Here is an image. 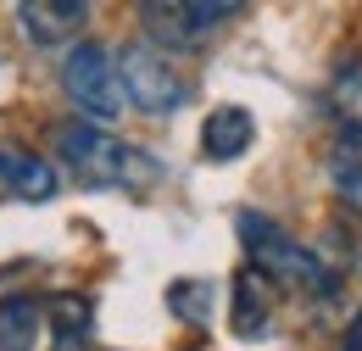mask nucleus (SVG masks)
Wrapping results in <instances>:
<instances>
[{
    "mask_svg": "<svg viewBox=\"0 0 362 351\" xmlns=\"http://www.w3.org/2000/svg\"><path fill=\"white\" fill-rule=\"evenodd\" d=\"M90 11L95 0H17V28L28 45L56 50V45H73L90 28Z\"/></svg>",
    "mask_w": 362,
    "mask_h": 351,
    "instance_id": "nucleus-5",
    "label": "nucleus"
},
{
    "mask_svg": "<svg viewBox=\"0 0 362 351\" xmlns=\"http://www.w3.org/2000/svg\"><path fill=\"white\" fill-rule=\"evenodd\" d=\"M184 6H189V17H195V23H201V34H206V28L228 23V17H234L245 0H184Z\"/></svg>",
    "mask_w": 362,
    "mask_h": 351,
    "instance_id": "nucleus-15",
    "label": "nucleus"
},
{
    "mask_svg": "<svg viewBox=\"0 0 362 351\" xmlns=\"http://www.w3.org/2000/svg\"><path fill=\"white\" fill-rule=\"evenodd\" d=\"M234 234H240V246H245V263L257 267L268 284L301 290V296H317V301L334 296L340 273L323 263L313 246H301L296 234H284L273 218H262V212H240V218H234Z\"/></svg>",
    "mask_w": 362,
    "mask_h": 351,
    "instance_id": "nucleus-2",
    "label": "nucleus"
},
{
    "mask_svg": "<svg viewBox=\"0 0 362 351\" xmlns=\"http://www.w3.org/2000/svg\"><path fill=\"white\" fill-rule=\"evenodd\" d=\"M62 89H67V100L90 123H117L129 112V95L117 84V62H112L106 45H95V40L67 45V56H62Z\"/></svg>",
    "mask_w": 362,
    "mask_h": 351,
    "instance_id": "nucleus-4",
    "label": "nucleus"
},
{
    "mask_svg": "<svg viewBox=\"0 0 362 351\" xmlns=\"http://www.w3.org/2000/svg\"><path fill=\"white\" fill-rule=\"evenodd\" d=\"M346 351H362V312L351 318V329H346Z\"/></svg>",
    "mask_w": 362,
    "mask_h": 351,
    "instance_id": "nucleus-16",
    "label": "nucleus"
},
{
    "mask_svg": "<svg viewBox=\"0 0 362 351\" xmlns=\"http://www.w3.org/2000/svg\"><path fill=\"white\" fill-rule=\"evenodd\" d=\"M323 168H329V184H334V195H340L351 212H362V139H357V134H340V139L329 145Z\"/></svg>",
    "mask_w": 362,
    "mask_h": 351,
    "instance_id": "nucleus-11",
    "label": "nucleus"
},
{
    "mask_svg": "<svg viewBox=\"0 0 362 351\" xmlns=\"http://www.w3.org/2000/svg\"><path fill=\"white\" fill-rule=\"evenodd\" d=\"M268 279L257 273V267H245L240 279H234V335L240 340H268L273 335V307H268V290H262Z\"/></svg>",
    "mask_w": 362,
    "mask_h": 351,
    "instance_id": "nucleus-10",
    "label": "nucleus"
},
{
    "mask_svg": "<svg viewBox=\"0 0 362 351\" xmlns=\"http://www.w3.org/2000/svg\"><path fill=\"white\" fill-rule=\"evenodd\" d=\"M212 307H218V296H212L206 279H179V284H168V312L184 318V323L206 329V323H212Z\"/></svg>",
    "mask_w": 362,
    "mask_h": 351,
    "instance_id": "nucleus-14",
    "label": "nucleus"
},
{
    "mask_svg": "<svg viewBox=\"0 0 362 351\" xmlns=\"http://www.w3.org/2000/svg\"><path fill=\"white\" fill-rule=\"evenodd\" d=\"M251 139H257V117H251L245 106H212L206 123H201V151H206V162H234V156H245Z\"/></svg>",
    "mask_w": 362,
    "mask_h": 351,
    "instance_id": "nucleus-8",
    "label": "nucleus"
},
{
    "mask_svg": "<svg viewBox=\"0 0 362 351\" xmlns=\"http://www.w3.org/2000/svg\"><path fill=\"white\" fill-rule=\"evenodd\" d=\"M45 329V307L34 296H6L0 301V351H34Z\"/></svg>",
    "mask_w": 362,
    "mask_h": 351,
    "instance_id": "nucleus-12",
    "label": "nucleus"
},
{
    "mask_svg": "<svg viewBox=\"0 0 362 351\" xmlns=\"http://www.w3.org/2000/svg\"><path fill=\"white\" fill-rule=\"evenodd\" d=\"M139 28H145V40L162 45V50H189V45H201V23L189 17V6L184 0H139Z\"/></svg>",
    "mask_w": 362,
    "mask_h": 351,
    "instance_id": "nucleus-7",
    "label": "nucleus"
},
{
    "mask_svg": "<svg viewBox=\"0 0 362 351\" xmlns=\"http://www.w3.org/2000/svg\"><path fill=\"white\" fill-rule=\"evenodd\" d=\"M95 340V301L67 290L50 301V351H90Z\"/></svg>",
    "mask_w": 362,
    "mask_h": 351,
    "instance_id": "nucleus-9",
    "label": "nucleus"
},
{
    "mask_svg": "<svg viewBox=\"0 0 362 351\" xmlns=\"http://www.w3.org/2000/svg\"><path fill=\"white\" fill-rule=\"evenodd\" d=\"M112 62H117V84L129 95V106L145 117H173L189 100V79L179 73L173 50H162L151 40H129L123 50H112Z\"/></svg>",
    "mask_w": 362,
    "mask_h": 351,
    "instance_id": "nucleus-3",
    "label": "nucleus"
},
{
    "mask_svg": "<svg viewBox=\"0 0 362 351\" xmlns=\"http://www.w3.org/2000/svg\"><path fill=\"white\" fill-rule=\"evenodd\" d=\"M0 190L6 195H17V201H50L56 195V168H50L45 156H34V151H23V145H0Z\"/></svg>",
    "mask_w": 362,
    "mask_h": 351,
    "instance_id": "nucleus-6",
    "label": "nucleus"
},
{
    "mask_svg": "<svg viewBox=\"0 0 362 351\" xmlns=\"http://www.w3.org/2000/svg\"><path fill=\"white\" fill-rule=\"evenodd\" d=\"M56 151H62V168L90 190H145L162 178V168L139 145L106 134V123H90V117L56 123Z\"/></svg>",
    "mask_w": 362,
    "mask_h": 351,
    "instance_id": "nucleus-1",
    "label": "nucleus"
},
{
    "mask_svg": "<svg viewBox=\"0 0 362 351\" xmlns=\"http://www.w3.org/2000/svg\"><path fill=\"white\" fill-rule=\"evenodd\" d=\"M329 112H334V129L340 134H357L362 139V62H340L334 84H329Z\"/></svg>",
    "mask_w": 362,
    "mask_h": 351,
    "instance_id": "nucleus-13",
    "label": "nucleus"
}]
</instances>
